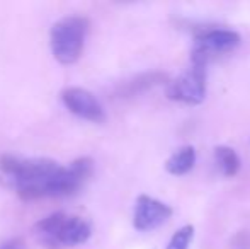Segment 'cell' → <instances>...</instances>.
Segmentation results:
<instances>
[{
    "instance_id": "cell-1",
    "label": "cell",
    "mask_w": 250,
    "mask_h": 249,
    "mask_svg": "<svg viewBox=\"0 0 250 249\" xmlns=\"http://www.w3.org/2000/svg\"><path fill=\"white\" fill-rule=\"evenodd\" d=\"M94 171L90 157H80L70 166H60L51 159L0 157V174L22 200L60 198L75 195L89 181Z\"/></svg>"
},
{
    "instance_id": "cell-2",
    "label": "cell",
    "mask_w": 250,
    "mask_h": 249,
    "mask_svg": "<svg viewBox=\"0 0 250 249\" xmlns=\"http://www.w3.org/2000/svg\"><path fill=\"white\" fill-rule=\"evenodd\" d=\"M34 234L43 244L50 248L79 246L89 241L92 229L82 217L56 212L41 219L34 226Z\"/></svg>"
},
{
    "instance_id": "cell-3",
    "label": "cell",
    "mask_w": 250,
    "mask_h": 249,
    "mask_svg": "<svg viewBox=\"0 0 250 249\" xmlns=\"http://www.w3.org/2000/svg\"><path fill=\"white\" fill-rule=\"evenodd\" d=\"M89 31V21L80 16L63 17L53 24L50 31V45L53 57L63 65H72L80 58Z\"/></svg>"
},
{
    "instance_id": "cell-4",
    "label": "cell",
    "mask_w": 250,
    "mask_h": 249,
    "mask_svg": "<svg viewBox=\"0 0 250 249\" xmlns=\"http://www.w3.org/2000/svg\"><path fill=\"white\" fill-rule=\"evenodd\" d=\"M167 96L172 101L186 104H199L206 96V65L192 63L188 72L168 82Z\"/></svg>"
},
{
    "instance_id": "cell-5",
    "label": "cell",
    "mask_w": 250,
    "mask_h": 249,
    "mask_svg": "<svg viewBox=\"0 0 250 249\" xmlns=\"http://www.w3.org/2000/svg\"><path fill=\"white\" fill-rule=\"evenodd\" d=\"M240 45V34L230 29H209L196 38L192 63L206 65L211 58L230 53Z\"/></svg>"
},
{
    "instance_id": "cell-6",
    "label": "cell",
    "mask_w": 250,
    "mask_h": 249,
    "mask_svg": "<svg viewBox=\"0 0 250 249\" xmlns=\"http://www.w3.org/2000/svg\"><path fill=\"white\" fill-rule=\"evenodd\" d=\"M62 101L66 110L75 116L83 118L87 121H94V123H102L105 120L102 104L90 91L83 89V87H66V89H63Z\"/></svg>"
},
{
    "instance_id": "cell-7",
    "label": "cell",
    "mask_w": 250,
    "mask_h": 249,
    "mask_svg": "<svg viewBox=\"0 0 250 249\" xmlns=\"http://www.w3.org/2000/svg\"><path fill=\"white\" fill-rule=\"evenodd\" d=\"M172 215V208L165 205L164 202L151 198V196L142 195L138 196L135 205V213H133V226L138 230H153L165 224Z\"/></svg>"
},
{
    "instance_id": "cell-8",
    "label": "cell",
    "mask_w": 250,
    "mask_h": 249,
    "mask_svg": "<svg viewBox=\"0 0 250 249\" xmlns=\"http://www.w3.org/2000/svg\"><path fill=\"white\" fill-rule=\"evenodd\" d=\"M162 82H167V75L157 73V72L145 73V75H138V77H135V79L125 82L118 89V94L121 97H131V96H136V94H142L143 91H148L150 87L157 86V84H162Z\"/></svg>"
},
{
    "instance_id": "cell-9",
    "label": "cell",
    "mask_w": 250,
    "mask_h": 249,
    "mask_svg": "<svg viewBox=\"0 0 250 249\" xmlns=\"http://www.w3.org/2000/svg\"><path fill=\"white\" fill-rule=\"evenodd\" d=\"M196 162V150L192 145H186L179 149L174 156H170L165 162V169L167 173L174 174V176H182V174L189 173L194 167Z\"/></svg>"
},
{
    "instance_id": "cell-10",
    "label": "cell",
    "mask_w": 250,
    "mask_h": 249,
    "mask_svg": "<svg viewBox=\"0 0 250 249\" xmlns=\"http://www.w3.org/2000/svg\"><path fill=\"white\" fill-rule=\"evenodd\" d=\"M214 159H216V164L220 167V171L225 174V176L231 178L238 173L240 169V159H238L237 152H235L231 147H216L214 150Z\"/></svg>"
},
{
    "instance_id": "cell-11",
    "label": "cell",
    "mask_w": 250,
    "mask_h": 249,
    "mask_svg": "<svg viewBox=\"0 0 250 249\" xmlns=\"http://www.w3.org/2000/svg\"><path fill=\"white\" fill-rule=\"evenodd\" d=\"M194 236V227L192 226H184L172 236V239L168 241L167 249H188L189 244Z\"/></svg>"
},
{
    "instance_id": "cell-12",
    "label": "cell",
    "mask_w": 250,
    "mask_h": 249,
    "mask_svg": "<svg viewBox=\"0 0 250 249\" xmlns=\"http://www.w3.org/2000/svg\"><path fill=\"white\" fill-rule=\"evenodd\" d=\"M0 249H22V241L21 239H10L7 243H3Z\"/></svg>"
}]
</instances>
